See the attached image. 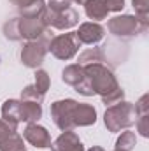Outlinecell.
<instances>
[{
  "mask_svg": "<svg viewBox=\"0 0 149 151\" xmlns=\"http://www.w3.org/2000/svg\"><path fill=\"white\" fill-rule=\"evenodd\" d=\"M82 69H84V79L91 86L93 93L102 97L105 106L121 102L125 93L109 67H105L104 63H88L82 65Z\"/></svg>",
  "mask_w": 149,
  "mask_h": 151,
  "instance_id": "6da1fadb",
  "label": "cell"
},
{
  "mask_svg": "<svg viewBox=\"0 0 149 151\" xmlns=\"http://www.w3.org/2000/svg\"><path fill=\"white\" fill-rule=\"evenodd\" d=\"M137 119V111H135V106L130 104V102H116L107 107L105 116H104V121H105V127L111 130V132H119L123 128H128L135 123Z\"/></svg>",
  "mask_w": 149,
  "mask_h": 151,
  "instance_id": "7a4b0ae2",
  "label": "cell"
},
{
  "mask_svg": "<svg viewBox=\"0 0 149 151\" xmlns=\"http://www.w3.org/2000/svg\"><path fill=\"white\" fill-rule=\"evenodd\" d=\"M79 46L81 42L75 32H69V34H60L51 39L47 44V51H51V55L56 56L58 60H70L77 55Z\"/></svg>",
  "mask_w": 149,
  "mask_h": 151,
  "instance_id": "3957f363",
  "label": "cell"
},
{
  "mask_svg": "<svg viewBox=\"0 0 149 151\" xmlns=\"http://www.w3.org/2000/svg\"><path fill=\"white\" fill-rule=\"evenodd\" d=\"M44 25L47 28H56V30H69L72 28L74 25H77L79 21V12L72 9V7H67L63 11H51V9H44L42 14L39 16Z\"/></svg>",
  "mask_w": 149,
  "mask_h": 151,
  "instance_id": "277c9868",
  "label": "cell"
},
{
  "mask_svg": "<svg viewBox=\"0 0 149 151\" xmlns=\"http://www.w3.org/2000/svg\"><path fill=\"white\" fill-rule=\"evenodd\" d=\"M47 34H44L42 37L35 39V40H28L23 46V49H21V62H23L25 67L37 69L39 65L44 62L46 53H47V44H49Z\"/></svg>",
  "mask_w": 149,
  "mask_h": 151,
  "instance_id": "5b68a950",
  "label": "cell"
},
{
  "mask_svg": "<svg viewBox=\"0 0 149 151\" xmlns=\"http://www.w3.org/2000/svg\"><path fill=\"white\" fill-rule=\"evenodd\" d=\"M77 102L72 99L56 100L51 104V118L60 130H74V111Z\"/></svg>",
  "mask_w": 149,
  "mask_h": 151,
  "instance_id": "8992f818",
  "label": "cell"
},
{
  "mask_svg": "<svg viewBox=\"0 0 149 151\" xmlns=\"http://www.w3.org/2000/svg\"><path fill=\"white\" fill-rule=\"evenodd\" d=\"M107 28L111 34L117 35V37H132L139 32H144L148 27H144L135 16L125 14V16H116V18L109 19Z\"/></svg>",
  "mask_w": 149,
  "mask_h": 151,
  "instance_id": "52a82bcc",
  "label": "cell"
},
{
  "mask_svg": "<svg viewBox=\"0 0 149 151\" xmlns=\"http://www.w3.org/2000/svg\"><path fill=\"white\" fill-rule=\"evenodd\" d=\"M16 25H18L19 40L21 39L35 40L49 32V28L44 25V21L40 18H16Z\"/></svg>",
  "mask_w": 149,
  "mask_h": 151,
  "instance_id": "ba28073f",
  "label": "cell"
},
{
  "mask_svg": "<svg viewBox=\"0 0 149 151\" xmlns=\"http://www.w3.org/2000/svg\"><path fill=\"white\" fill-rule=\"evenodd\" d=\"M23 137L39 150H44V148H51V135L49 132L40 127L37 123H28L27 128L23 130Z\"/></svg>",
  "mask_w": 149,
  "mask_h": 151,
  "instance_id": "9c48e42d",
  "label": "cell"
},
{
  "mask_svg": "<svg viewBox=\"0 0 149 151\" xmlns=\"http://www.w3.org/2000/svg\"><path fill=\"white\" fill-rule=\"evenodd\" d=\"M75 35L79 39V42L82 44H97L100 42L104 35H105V28L98 23H93V21H88V23H82L79 27V30L75 32Z\"/></svg>",
  "mask_w": 149,
  "mask_h": 151,
  "instance_id": "30bf717a",
  "label": "cell"
},
{
  "mask_svg": "<svg viewBox=\"0 0 149 151\" xmlns=\"http://www.w3.org/2000/svg\"><path fill=\"white\" fill-rule=\"evenodd\" d=\"M53 151H84L82 142L79 141L77 134L72 130H63V134L51 144Z\"/></svg>",
  "mask_w": 149,
  "mask_h": 151,
  "instance_id": "8fae6325",
  "label": "cell"
},
{
  "mask_svg": "<svg viewBox=\"0 0 149 151\" xmlns=\"http://www.w3.org/2000/svg\"><path fill=\"white\" fill-rule=\"evenodd\" d=\"M97 121V111L90 104H79L74 111V127H90Z\"/></svg>",
  "mask_w": 149,
  "mask_h": 151,
  "instance_id": "7c38bea8",
  "label": "cell"
},
{
  "mask_svg": "<svg viewBox=\"0 0 149 151\" xmlns=\"http://www.w3.org/2000/svg\"><path fill=\"white\" fill-rule=\"evenodd\" d=\"M19 100H14V99H9L4 102L2 106V119L5 123H9L14 130H18V125H19Z\"/></svg>",
  "mask_w": 149,
  "mask_h": 151,
  "instance_id": "4fadbf2b",
  "label": "cell"
},
{
  "mask_svg": "<svg viewBox=\"0 0 149 151\" xmlns=\"http://www.w3.org/2000/svg\"><path fill=\"white\" fill-rule=\"evenodd\" d=\"M19 119L27 121V123H35L42 116V107L37 102H27V100H19Z\"/></svg>",
  "mask_w": 149,
  "mask_h": 151,
  "instance_id": "5bb4252c",
  "label": "cell"
},
{
  "mask_svg": "<svg viewBox=\"0 0 149 151\" xmlns=\"http://www.w3.org/2000/svg\"><path fill=\"white\" fill-rule=\"evenodd\" d=\"M84 11H86V16L90 19H105L109 11L104 4V0H88L84 4Z\"/></svg>",
  "mask_w": 149,
  "mask_h": 151,
  "instance_id": "9a60e30c",
  "label": "cell"
},
{
  "mask_svg": "<svg viewBox=\"0 0 149 151\" xmlns=\"http://www.w3.org/2000/svg\"><path fill=\"white\" fill-rule=\"evenodd\" d=\"M62 79H63V83H67L70 86H77L84 79V69H82V65L74 63V65L65 67L63 72H62Z\"/></svg>",
  "mask_w": 149,
  "mask_h": 151,
  "instance_id": "2e32d148",
  "label": "cell"
},
{
  "mask_svg": "<svg viewBox=\"0 0 149 151\" xmlns=\"http://www.w3.org/2000/svg\"><path fill=\"white\" fill-rule=\"evenodd\" d=\"M105 56L102 53V49L98 47H90L86 51H82L79 55V65H88V63H104Z\"/></svg>",
  "mask_w": 149,
  "mask_h": 151,
  "instance_id": "e0dca14e",
  "label": "cell"
},
{
  "mask_svg": "<svg viewBox=\"0 0 149 151\" xmlns=\"http://www.w3.org/2000/svg\"><path fill=\"white\" fill-rule=\"evenodd\" d=\"M0 151H27L23 137L18 134H12L9 139H5L4 142H0Z\"/></svg>",
  "mask_w": 149,
  "mask_h": 151,
  "instance_id": "ac0fdd59",
  "label": "cell"
},
{
  "mask_svg": "<svg viewBox=\"0 0 149 151\" xmlns=\"http://www.w3.org/2000/svg\"><path fill=\"white\" fill-rule=\"evenodd\" d=\"M135 142H137V137L133 132H123L121 137L116 141V150H123V151H132L135 148Z\"/></svg>",
  "mask_w": 149,
  "mask_h": 151,
  "instance_id": "d6986e66",
  "label": "cell"
},
{
  "mask_svg": "<svg viewBox=\"0 0 149 151\" xmlns=\"http://www.w3.org/2000/svg\"><path fill=\"white\" fill-rule=\"evenodd\" d=\"M133 9L137 12V19L148 27V12H149V0H133Z\"/></svg>",
  "mask_w": 149,
  "mask_h": 151,
  "instance_id": "ffe728a7",
  "label": "cell"
},
{
  "mask_svg": "<svg viewBox=\"0 0 149 151\" xmlns=\"http://www.w3.org/2000/svg\"><path fill=\"white\" fill-rule=\"evenodd\" d=\"M42 99L44 95L39 91L34 84H28L25 86V90L21 91V100H27V102H37V104H42Z\"/></svg>",
  "mask_w": 149,
  "mask_h": 151,
  "instance_id": "44dd1931",
  "label": "cell"
},
{
  "mask_svg": "<svg viewBox=\"0 0 149 151\" xmlns=\"http://www.w3.org/2000/svg\"><path fill=\"white\" fill-rule=\"evenodd\" d=\"M49 83H51V79H49V76H47L46 70H37L35 72V84L34 86L42 95H46V91L49 90Z\"/></svg>",
  "mask_w": 149,
  "mask_h": 151,
  "instance_id": "7402d4cb",
  "label": "cell"
},
{
  "mask_svg": "<svg viewBox=\"0 0 149 151\" xmlns=\"http://www.w3.org/2000/svg\"><path fill=\"white\" fill-rule=\"evenodd\" d=\"M12 134H16V130L9 123H5L4 119H0V142H4L5 139H9Z\"/></svg>",
  "mask_w": 149,
  "mask_h": 151,
  "instance_id": "603a6c76",
  "label": "cell"
},
{
  "mask_svg": "<svg viewBox=\"0 0 149 151\" xmlns=\"http://www.w3.org/2000/svg\"><path fill=\"white\" fill-rule=\"evenodd\" d=\"M109 12H119L125 7V0H104Z\"/></svg>",
  "mask_w": 149,
  "mask_h": 151,
  "instance_id": "cb8c5ba5",
  "label": "cell"
},
{
  "mask_svg": "<svg viewBox=\"0 0 149 151\" xmlns=\"http://www.w3.org/2000/svg\"><path fill=\"white\" fill-rule=\"evenodd\" d=\"M9 2H11V4H14L18 9H23V7H27L28 4H32L34 0H9Z\"/></svg>",
  "mask_w": 149,
  "mask_h": 151,
  "instance_id": "d4e9b609",
  "label": "cell"
},
{
  "mask_svg": "<svg viewBox=\"0 0 149 151\" xmlns=\"http://www.w3.org/2000/svg\"><path fill=\"white\" fill-rule=\"evenodd\" d=\"M70 2H75V4H79V5H84L88 0H70Z\"/></svg>",
  "mask_w": 149,
  "mask_h": 151,
  "instance_id": "484cf974",
  "label": "cell"
},
{
  "mask_svg": "<svg viewBox=\"0 0 149 151\" xmlns=\"http://www.w3.org/2000/svg\"><path fill=\"white\" fill-rule=\"evenodd\" d=\"M88 151H104V150H102V148H100V146H93V148H91V150H88Z\"/></svg>",
  "mask_w": 149,
  "mask_h": 151,
  "instance_id": "4316f807",
  "label": "cell"
},
{
  "mask_svg": "<svg viewBox=\"0 0 149 151\" xmlns=\"http://www.w3.org/2000/svg\"><path fill=\"white\" fill-rule=\"evenodd\" d=\"M51 2H70V0H51Z\"/></svg>",
  "mask_w": 149,
  "mask_h": 151,
  "instance_id": "83f0119b",
  "label": "cell"
},
{
  "mask_svg": "<svg viewBox=\"0 0 149 151\" xmlns=\"http://www.w3.org/2000/svg\"><path fill=\"white\" fill-rule=\"evenodd\" d=\"M114 151H123V150H114Z\"/></svg>",
  "mask_w": 149,
  "mask_h": 151,
  "instance_id": "f1b7e54d",
  "label": "cell"
}]
</instances>
